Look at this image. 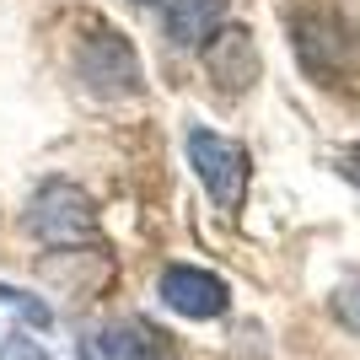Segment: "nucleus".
Masks as SVG:
<instances>
[{"label": "nucleus", "mask_w": 360, "mask_h": 360, "mask_svg": "<svg viewBox=\"0 0 360 360\" xmlns=\"http://www.w3.org/2000/svg\"><path fill=\"white\" fill-rule=\"evenodd\" d=\"M27 231L44 248L65 253V248H81V242L97 237V205L86 199V188H75L65 178L38 183V194L27 205Z\"/></svg>", "instance_id": "f257e3e1"}, {"label": "nucleus", "mask_w": 360, "mask_h": 360, "mask_svg": "<svg viewBox=\"0 0 360 360\" xmlns=\"http://www.w3.org/2000/svg\"><path fill=\"white\" fill-rule=\"evenodd\" d=\"M188 167L194 178L205 183V194L215 199V210H242V194H248V178H253V156L248 146L231 135H215V129H188Z\"/></svg>", "instance_id": "f03ea898"}, {"label": "nucleus", "mask_w": 360, "mask_h": 360, "mask_svg": "<svg viewBox=\"0 0 360 360\" xmlns=\"http://www.w3.org/2000/svg\"><path fill=\"white\" fill-rule=\"evenodd\" d=\"M75 75H81V86H86L91 97H108V103L135 97V91L146 86L140 54L119 27H97L86 44L75 49Z\"/></svg>", "instance_id": "7ed1b4c3"}, {"label": "nucleus", "mask_w": 360, "mask_h": 360, "mask_svg": "<svg viewBox=\"0 0 360 360\" xmlns=\"http://www.w3.org/2000/svg\"><path fill=\"white\" fill-rule=\"evenodd\" d=\"M290 44H296L301 70L312 75V81H323V86H333V81L355 65V32H349V22H339L333 11L296 16V22H290Z\"/></svg>", "instance_id": "20e7f679"}, {"label": "nucleus", "mask_w": 360, "mask_h": 360, "mask_svg": "<svg viewBox=\"0 0 360 360\" xmlns=\"http://www.w3.org/2000/svg\"><path fill=\"white\" fill-rule=\"evenodd\" d=\"M156 296H162L167 312L178 317H194V323H210L231 307V285L221 274L199 269V264H167L162 280H156Z\"/></svg>", "instance_id": "39448f33"}, {"label": "nucleus", "mask_w": 360, "mask_h": 360, "mask_svg": "<svg viewBox=\"0 0 360 360\" xmlns=\"http://www.w3.org/2000/svg\"><path fill=\"white\" fill-rule=\"evenodd\" d=\"M205 70L221 91H248L258 81V49L248 27H221L205 44Z\"/></svg>", "instance_id": "423d86ee"}, {"label": "nucleus", "mask_w": 360, "mask_h": 360, "mask_svg": "<svg viewBox=\"0 0 360 360\" xmlns=\"http://www.w3.org/2000/svg\"><path fill=\"white\" fill-rule=\"evenodd\" d=\"M156 339L162 333H150L146 323H103V328H91L81 345H75V355L81 360H150L156 355Z\"/></svg>", "instance_id": "0eeeda50"}, {"label": "nucleus", "mask_w": 360, "mask_h": 360, "mask_svg": "<svg viewBox=\"0 0 360 360\" xmlns=\"http://www.w3.org/2000/svg\"><path fill=\"white\" fill-rule=\"evenodd\" d=\"M226 27V0H172L167 6V38L183 49H205Z\"/></svg>", "instance_id": "6e6552de"}, {"label": "nucleus", "mask_w": 360, "mask_h": 360, "mask_svg": "<svg viewBox=\"0 0 360 360\" xmlns=\"http://www.w3.org/2000/svg\"><path fill=\"white\" fill-rule=\"evenodd\" d=\"M333 317H339V323H345V328L360 339V274L333 290Z\"/></svg>", "instance_id": "1a4fd4ad"}, {"label": "nucleus", "mask_w": 360, "mask_h": 360, "mask_svg": "<svg viewBox=\"0 0 360 360\" xmlns=\"http://www.w3.org/2000/svg\"><path fill=\"white\" fill-rule=\"evenodd\" d=\"M339 172H345L349 183H360V140H355V146H345V150H339Z\"/></svg>", "instance_id": "9d476101"}, {"label": "nucleus", "mask_w": 360, "mask_h": 360, "mask_svg": "<svg viewBox=\"0 0 360 360\" xmlns=\"http://www.w3.org/2000/svg\"><path fill=\"white\" fill-rule=\"evenodd\" d=\"M135 6H150V0H135Z\"/></svg>", "instance_id": "9b49d317"}]
</instances>
